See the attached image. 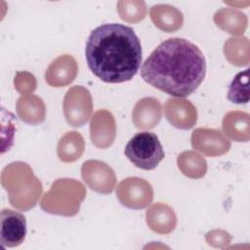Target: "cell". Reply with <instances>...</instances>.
I'll return each mask as SVG.
<instances>
[{"label":"cell","instance_id":"2","mask_svg":"<svg viewBox=\"0 0 250 250\" xmlns=\"http://www.w3.org/2000/svg\"><path fill=\"white\" fill-rule=\"evenodd\" d=\"M85 58L98 78L106 83H122L138 73L142 45L132 27L116 22L104 23L91 31Z\"/></svg>","mask_w":250,"mask_h":250},{"label":"cell","instance_id":"4","mask_svg":"<svg viewBox=\"0 0 250 250\" xmlns=\"http://www.w3.org/2000/svg\"><path fill=\"white\" fill-rule=\"evenodd\" d=\"M26 219L17 211L3 209L0 216V241L4 247L21 244L26 235Z\"/></svg>","mask_w":250,"mask_h":250},{"label":"cell","instance_id":"3","mask_svg":"<svg viewBox=\"0 0 250 250\" xmlns=\"http://www.w3.org/2000/svg\"><path fill=\"white\" fill-rule=\"evenodd\" d=\"M125 156L138 168L153 170L165 157L158 137L152 132H139L133 136L124 148Z\"/></svg>","mask_w":250,"mask_h":250},{"label":"cell","instance_id":"1","mask_svg":"<svg viewBox=\"0 0 250 250\" xmlns=\"http://www.w3.org/2000/svg\"><path fill=\"white\" fill-rule=\"evenodd\" d=\"M205 74L203 53L195 44L179 37L161 42L141 67V76L146 83L178 98L192 94Z\"/></svg>","mask_w":250,"mask_h":250},{"label":"cell","instance_id":"5","mask_svg":"<svg viewBox=\"0 0 250 250\" xmlns=\"http://www.w3.org/2000/svg\"><path fill=\"white\" fill-rule=\"evenodd\" d=\"M249 69L237 73L229 84L228 99L234 104H247L249 102Z\"/></svg>","mask_w":250,"mask_h":250}]
</instances>
